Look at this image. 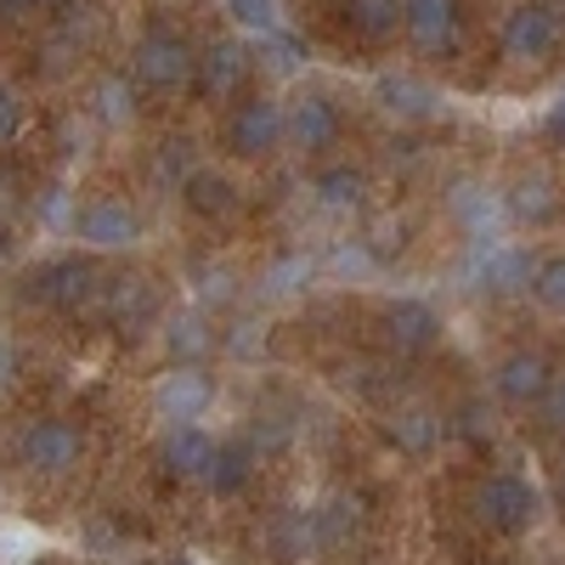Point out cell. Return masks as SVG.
I'll return each instance as SVG.
<instances>
[{"mask_svg":"<svg viewBox=\"0 0 565 565\" xmlns=\"http://www.w3.org/2000/svg\"><path fill=\"white\" fill-rule=\"evenodd\" d=\"M221 148L232 159H271L277 148H289V103H277L271 90H244L238 103H226L221 119Z\"/></svg>","mask_w":565,"mask_h":565,"instance_id":"cell-1","label":"cell"},{"mask_svg":"<svg viewBox=\"0 0 565 565\" xmlns=\"http://www.w3.org/2000/svg\"><path fill=\"white\" fill-rule=\"evenodd\" d=\"M130 74L148 90H159V97L186 90L193 74H199V45L186 40L181 29H170V23H148L136 34V45H130Z\"/></svg>","mask_w":565,"mask_h":565,"instance_id":"cell-2","label":"cell"},{"mask_svg":"<svg viewBox=\"0 0 565 565\" xmlns=\"http://www.w3.org/2000/svg\"><path fill=\"white\" fill-rule=\"evenodd\" d=\"M12 452H18V463L29 469L34 481H63V476H74V469L85 463V430L74 418H63V413H45V418L23 424Z\"/></svg>","mask_w":565,"mask_h":565,"instance_id":"cell-3","label":"cell"},{"mask_svg":"<svg viewBox=\"0 0 565 565\" xmlns=\"http://www.w3.org/2000/svg\"><path fill=\"white\" fill-rule=\"evenodd\" d=\"M559 45H565V23L548 0H521L498 23V52L509 68H543L559 57Z\"/></svg>","mask_w":565,"mask_h":565,"instance_id":"cell-4","label":"cell"},{"mask_svg":"<svg viewBox=\"0 0 565 565\" xmlns=\"http://www.w3.org/2000/svg\"><path fill=\"white\" fill-rule=\"evenodd\" d=\"M476 521L498 537H526L543 521V498L526 476L514 469H492V476L476 487Z\"/></svg>","mask_w":565,"mask_h":565,"instance_id":"cell-5","label":"cell"},{"mask_svg":"<svg viewBox=\"0 0 565 565\" xmlns=\"http://www.w3.org/2000/svg\"><path fill=\"white\" fill-rule=\"evenodd\" d=\"M548 385H554V356L543 351V345H514V351H503L498 356V367H492V391L509 402V407H537L543 396H548Z\"/></svg>","mask_w":565,"mask_h":565,"instance_id":"cell-6","label":"cell"},{"mask_svg":"<svg viewBox=\"0 0 565 565\" xmlns=\"http://www.w3.org/2000/svg\"><path fill=\"white\" fill-rule=\"evenodd\" d=\"M407 45L418 57H458L463 45V7L458 0H407Z\"/></svg>","mask_w":565,"mask_h":565,"instance_id":"cell-7","label":"cell"},{"mask_svg":"<svg viewBox=\"0 0 565 565\" xmlns=\"http://www.w3.org/2000/svg\"><path fill=\"white\" fill-rule=\"evenodd\" d=\"M249 74H255V63H249V52H244V40H210L204 52H199V74H193V90L204 103H238L244 90H249Z\"/></svg>","mask_w":565,"mask_h":565,"instance_id":"cell-8","label":"cell"},{"mask_svg":"<svg viewBox=\"0 0 565 565\" xmlns=\"http://www.w3.org/2000/svg\"><path fill=\"white\" fill-rule=\"evenodd\" d=\"M74 238H79L85 249H130V244L141 238V215H136L125 199H114V193L85 199V204L74 210Z\"/></svg>","mask_w":565,"mask_h":565,"instance_id":"cell-9","label":"cell"},{"mask_svg":"<svg viewBox=\"0 0 565 565\" xmlns=\"http://www.w3.org/2000/svg\"><path fill=\"white\" fill-rule=\"evenodd\" d=\"M340 136H345V119H340L334 97H322V90H300V97H289V148L328 153V148H340Z\"/></svg>","mask_w":565,"mask_h":565,"instance_id":"cell-10","label":"cell"},{"mask_svg":"<svg viewBox=\"0 0 565 565\" xmlns=\"http://www.w3.org/2000/svg\"><path fill=\"white\" fill-rule=\"evenodd\" d=\"M90 289H97V271H90L85 260H74V255L45 260V266L29 271V300L52 306V311H74L79 300H90Z\"/></svg>","mask_w":565,"mask_h":565,"instance_id":"cell-11","label":"cell"},{"mask_svg":"<svg viewBox=\"0 0 565 565\" xmlns=\"http://www.w3.org/2000/svg\"><path fill=\"white\" fill-rule=\"evenodd\" d=\"M153 402H159V413L170 424H199L210 413V402H215V385H210V373L199 362H175L164 380H159Z\"/></svg>","mask_w":565,"mask_h":565,"instance_id":"cell-12","label":"cell"},{"mask_svg":"<svg viewBox=\"0 0 565 565\" xmlns=\"http://www.w3.org/2000/svg\"><path fill=\"white\" fill-rule=\"evenodd\" d=\"M215 436L204 430V424H170L164 441H159V463H164V476L170 481H199L210 476V463H215Z\"/></svg>","mask_w":565,"mask_h":565,"instance_id":"cell-13","label":"cell"},{"mask_svg":"<svg viewBox=\"0 0 565 565\" xmlns=\"http://www.w3.org/2000/svg\"><path fill=\"white\" fill-rule=\"evenodd\" d=\"M181 204L193 210L199 221H226V215H238V186H232V175L226 170H215V164H193L181 175Z\"/></svg>","mask_w":565,"mask_h":565,"instance_id":"cell-14","label":"cell"},{"mask_svg":"<svg viewBox=\"0 0 565 565\" xmlns=\"http://www.w3.org/2000/svg\"><path fill=\"white\" fill-rule=\"evenodd\" d=\"M385 436H391V447L402 458H430L441 447V436H447V418L436 407H424V402H407V407H396L385 418Z\"/></svg>","mask_w":565,"mask_h":565,"instance_id":"cell-15","label":"cell"},{"mask_svg":"<svg viewBox=\"0 0 565 565\" xmlns=\"http://www.w3.org/2000/svg\"><path fill=\"white\" fill-rule=\"evenodd\" d=\"M385 340H391L396 351H407V356L430 351V345L441 340L436 306H430V300H391V306H385Z\"/></svg>","mask_w":565,"mask_h":565,"instance_id":"cell-16","label":"cell"},{"mask_svg":"<svg viewBox=\"0 0 565 565\" xmlns=\"http://www.w3.org/2000/svg\"><path fill=\"white\" fill-rule=\"evenodd\" d=\"M340 18L362 45H391L407 23V0H340Z\"/></svg>","mask_w":565,"mask_h":565,"instance_id":"cell-17","label":"cell"},{"mask_svg":"<svg viewBox=\"0 0 565 565\" xmlns=\"http://www.w3.org/2000/svg\"><path fill=\"white\" fill-rule=\"evenodd\" d=\"M255 441H244V436H232V441H221L215 447V463H210V476H204V487L215 492V498H238L249 481H255Z\"/></svg>","mask_w":565,"mask_h":565,"instance_id":"cell-18","label":"cell"},{"mask_svg":"<svg viewBox=\"0 0 565 565\" xmlns=\"http://www.w3.org/2000/svg\"><path fill=\"white\" fill-rule=\"evenodd\" d=\"M266 537H271V554L277 559H311V554H322V537H317V509H282L277 521L266 526Z\"/></svg>","mask_w":565,"mask_h":565,"instance_id":"cell-19","label":"cell"},{"mask_svg":"<svg viewBox=\"0 0 565 565\" xmlns=\"http://www.w3.org/2000/svg\"><path fill=\"white\" fill-rule=\"evenodd\" d=\"M311 193H317L322 210L345 215V210H362V199H367V175H362L356 164H322V170L311 175Z\"/></svg>","mask_w":565,"mask_h":565,"instance_id":"cell-20","label":"cell"},{"mask_svg":"<svg viewBox=\"0 0 565 565\" xmlns=\"http://www.w3.org/2000/svg\"><path fill=\"white\" fill-rule=\"evenodd\" d=\"M503 210H509V221L543 226V221L559 210V193L548 186V175H521V181H514V193H503Z\"/></svg>","mask_w":565,"mask_h":565,"instance_id":"cell-21","label":"cell"},{"mask_svg":"<svg viewBox=\"0 0 565 565\" xmlns=\"http://www.w3.org/2000/svg\"><path fill=\"white\" fill-rule=\"evenodd\" d=\"M356 526H362V514H356V498H328V503L317 509V537H322V554L345 548V543L356 537Z\"/></svg>","mask_w":565,"mask_h":565,"instance_id":"cell-22","label":"cell"},{"mask_svg":"<svg viewBox=\"0 0 565 565\" xmlns=\"http://www.w3.org/2000/svg\"><path fill=\"white\" fill-rule=\"evenodd\" d=\"M532 300L543 306V311H565V255H543V260H532Z\"/></svg>","mask_w":565,"mask_h":565,"instance_id":"cell-23","label":"cell"},{"mask_svg":"<svg viewBox=\"0 0 565 565\" xmlns=\"http://www.w3.org/2000/svg\"><path fill=\"white\" fill-rule=\"evenodd\" d=\"M226 18L238 23L244 34H277V23H282V7L277 0H226Z\"/></svg>","mask_w":565,"mask_h":565,"instance_id":"cell-24","label":"cell"},{"mask_svg":"<svg viewBox=\"0 0 565 565\" xmlns=\"http://www.w3.org/2000/svg\"><path fill=\"white\" fill-rule=\"evenodd\" d=\"M164 345H170L175 362H199V356L210 351V334H204L199 317H175V322L164 328Z\"/></svg>","mask_w":565,"mask_h":565,"instance_id":"cell-25","label":"cell"},{"mask_svg":"<svg viewBox=\"0 0 565 565\" xmlns=\"http://www.w3.org/2000/svg\"><path fill=\"white\" fill-rule=\"evenodd\" d=\"M97 114L108 119V125H130L136 119V97H130V85L125 79H97Z\"/></svg>","mask_w":565,"mask_h":565,"instance_id":"cell-26","label":"cell"},{"mask_svg":"<svg viewBox=\"0 0 565 565\" xmlns=\"http://www.w3.org/2000/svg\"><path fill=\"white\" fill-rule=\"evenodd\" d=\"M18 136H23V97L0 79V148H12Z\"/></svg>","mask_w":565,"mask_h":565,"instance_id":"cell-27","label":"cell"},{"mask_svg":"<svg viewBox=\"0 0 565 565\" xmlns=\"http://www.w3.org/2000/svg\"><path fill=\"white\" fill-rule=\"evenodd\" d=\"M537 418H543V430L565 436V367H554V385H548V396L537 402Z\"/></svg>","mask_w":565,"mask_h":565,"instance_id":"cell-28","label":"cell"},{"mask_svg":"<svg viewBox=\"0 0 565 565\" xmlns=\"http://www.w3.org/2000/svg\"><path fill=\"white\" fill-rule=\"evenodd\" d=\"M385 108H402V114H424V103H436L430 97V90H424V85H413V79H385Z\"/></svg>","mask_w":565,"mask_h":565,"instance_id":"cell-29","label":"cell"},{"mask_svg":"<svg viewBox=\"0 0 565 565\" xmlns=\"http://www.w3.org/2000/svg\"><path fill=\"white\" fill-rule=\"evenodd\" d=\"M463 430H469V441H476V447H492V413L481 402H469L463 407Z\"/></svg>","mask_w":565,"mask_h":565,"instance_id":"cell-30","label":"cell"},{"mask_svg":"<svg viewBox=\"0 0 565 565\" xmlns=\"http://www.w3.org/2000/svg\"><path fill=\"white\" fill-rule=\"evenodd\" d=\"M40 7H52V0H0V18L18 23V18H29V12H40Z\"/></svg>","mask_w":565,"mask_h":565,"instance_id":"cell-31","label":"cell"},{"mask_svg":"<svg viewBox=\"0 0 565 565\" xmlns=\"http://www.w3.org/2000/svg\"><path fill=\"white\" fill-rule=\"evenodd\" d=\"M543 130H548L554 141H565V97H559V103L548 108V119H543Z\"/></svg>","mask_w":565,"mask_h":565,"instance_id":"cell-32","label":"cell"},{"mask_svg":"<svg viewBox=\"0 0 565 565\" xmlns=\"http://www.w3.org/2000/svg\"><path fill=\"white\" fill-rule=\"evenodd\" d=\"M559 476H565V463H559Z\"/></svg>","mask_w":565,"mask_h":565,"instance_id":"cell-33","label":"cell"}]
</instances>
